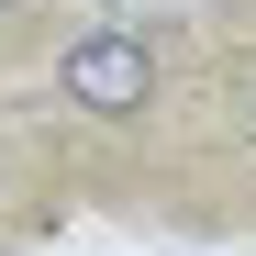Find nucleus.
<instances>
[{"mask_svg": "<svg viewBox=\"0 0 256 256\" xmlns=\"http://www.w3.org/2000/svg\"><path fill=\"white\" fill-rule=\"evenodd\" d=\"M167 56H178V34L156 12H90L45 45V112L90 145H134L167 112Z\"/></svg>", "mask_w": 256, "mask_h": 256, "instance_id": "f257e3e1", "label": "nucleus"}, {"mask_svg": "<svg viewBox=\"0 0 256 256\" xmlns=\"http://www.w3.org/2000/svg\"><path fill=\"white\" fill-rule=\"evenodd\" d=\"M56 12L67 0H0V56L12 45H56Z\"/></svg>", "mask_w": 256, "mask_h": 256, "instance_id": "f03ea898", "label": "nucleus"}, {"mask_svg": "<svg viewBox=\"0 0 256 256\" xmlns=\"http://www.w3.org/2000/svg\"><path fill=\"white\" fill-rule=\"evenodd\" d=\"M223 122H234V145L256 156V56H234V78H223Z\"/></svg>", "mask_w": 256, "mask_h": 256, "instance_id": "7ed1b4c3", "label": "nucleus"}, {"mask_svg": "<svg viewBox=\"0 0 256 256\" xmlns=\"http://www.w3.org/2000/svg\"><path fill=\"white\" fill-rule=\"evenodd\" d=\"M22 223V167H12V145H0V234Z\"/></svg>", "mask_w": 256, "mask_h": 256, "instance_id": "20e7f679", "label": "nucleus"}]
</instances>
